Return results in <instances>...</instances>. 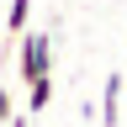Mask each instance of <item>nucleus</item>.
Listing matches in <instances>:
<instances>
[{
    "label": "nucleus",
    "mask_w": 127,
    "mask_h": 127,
    "mask_svg": "<svg viewBox=\"0 0 127 127\" xmlns=\"http://www.w3.org/2000/svg\"><path fill=\"white\" fill-rule=\"evenodd\" d=\"M16 74H21V85L27 79H37V74H53V37L48 32H21L16 37Z\"/></svg>",
    "instance_id": "nucleus-1"
},
{
    "label": "nucleus",
    "mask_w": 127,
    "mask_h": 127,
    "mask_svg": "<svg viewBox=\"0 0 127 127\" xmlns=\"http://www.w3.org/2000/svg\"><path fill=\"white\" fill-rule=\"evenodd\" d=\"M101 127H122V69H111L101 85Z\"/></svg>",
    "instance_id": "nucleus-2"
},
{
    "label": "nucleus",
    "mask_w": 127,
    "mask_h": 127,
    "mask_svg": "<svg viewBox=\"0 0 127 127\" xmlns=\"http://www.w3.org/2000/svg\"><path fill=\"white\" fill-rule=\"evenodd\" d=\"M48 101H53V74L27 79V111H48Z\"/></svg>",
    "instance_id": "nucleus-3"
},
{
    "label": "nucleus",
    "mask_w": 127,
    "mask_h": 127,
    "mask_svg": "<svg viewBox=\"0 0 127 127\" xmlns=\"http://www.w3.org/2000/svg\"><path fill=\"white\" fill-rule=\"evenodd\" d=\"M27 27H32V0H11V11H5V37L16 42Z\"/></svg>",
    "instance_id": "nucleus-4"
},
{
    "label": "nucleus",
    "mask_w": 127,
    "mask_h": 127,
    "mask_svg": "<svg viewBox=\"0 0 127 127\" xmlns=\"http://www.w3.org/2000/svg\"><path fill=\"white\" fill-rule=\"evenodd\" d=\"M5 117H11V90H0V127H5Z\"/></svg>",
    "instance_id": "nucleus-5"
}]
</instances>
